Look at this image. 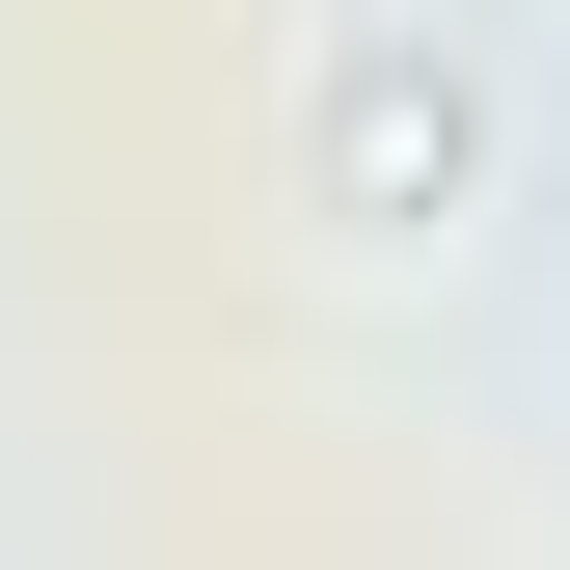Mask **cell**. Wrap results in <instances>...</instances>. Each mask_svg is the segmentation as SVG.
<instances>
[{"mask_svg": "<svg viewBox=\"0 0 570 570\" xmlns=\"http://www.w3.org/2000/svg\"><path fill=\"white\" fill-rule=\"evenodd\" d=\"M462 164H489V109L435 82V55H353L326 82V218H435Z\"/></svg>", "mask_w": 570, "mask_h": 570, "instance_id": "cell-1", "label": "cell"}]
</instances>
